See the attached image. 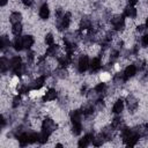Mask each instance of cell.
Returning <instances> with one entry per match:
<instances>
[{
  "mask_svg": "<svg viewBox=\"0 0 148 148\" xmlns=\"http://www.w3.org/2000/svg\"><path fill=\"white\" fill-rule=\"evenodd\" d=\"M89 67H90L91 73L97 72V71H98V69L102 67L101 59H99V58H94V59H91V61H90V64H89Z\"/></svg>",
  "mask_w": 148,
  "mask_h": 148,
  "instance_id": "5b68a950",
  "label": "cell"
},
{
  "mask_svg": "<svg viewBox=\"0 0 148 148\" xmlns=\"http://www.w3.org/2000/svg\"><path fill=\"white\" fill-rule=\"evenodd\" d=\"M36 141H38V134H37V133H31V134H29V143H34V142H36Z\"/></svg>",
  "mask_w": 148,
  "mask_h": 148,
  "instance_id": "f1b7e54d",
  "label": "cell"
},
{
  "mask_svg": "<svg viewBox=\"0 0 148 148\" xmlns=\"http://www.w3.org/2000/svg\"><path fill=\"white\" fill-rule=\"evenodd\" d=\"M49 133H46V132H42L40 134H38V142H40V143H45L46 141H47V139H49Z\"/></svg>",
  "mask_w": 148,
  "mask_h": 148,
  "instance_id": "cb8c5ba5",
  "label": "cell"
},
{
  "mask_svg": "<svg viewBox=\"0 0 148 148\" xmlns=\"http://www.w3.org/2000/svg\"><path fill=\"white\" fill-rule=\"evenodd\" d=\"M124 15H125L126 17H130V18H134V17L136 16V9L134 8V6H132V5H128V6L125 8V13H124Z\"/></svg>",
  "mask_w": 148,
  "mask_h": 148,
  "instance_id": "ba28073f",
  "label": "cell"
},
{
  "mask_svg": "<svg viewBox=\"0 0 148 148\" xmlns=\"http://www.w3.org/2000/svg\"><path fill=\"white\" fill-rule=\"evenodd\" d=\"M124 109V102L123 99H117L116 103L113 104V108H112V112L113 113H120Z\"/></svg>",
  "mask_w": 148,
  "mask_h": 148,
  "instance_id": "5bb4252c",
  "label": "cell"
},
{
  "mask_svg": "<svg viewBox=\"0 0 148 148\" xmlns=\"http://www.w3.org/2000/svg\"><path fill=\"white\" fill-rule=\"evenodd\" d=\"M22 24L21 23H16V24H13V28H12V32L15 35V36H20V34L22 32Z\"/></svg>",
  "mask_w": 148,
  "mask_h": 148,
  "instance_id": "ffe728a7",
  "label": "cell"
},
{
  "mask_svg": "<svg viewBox=\"0 0 148 148\" xmlns=\"http://www.w3.org/2000/svg\"><path fill=\"white\" fill-rule=\"evenodd\" d=\"M39 16L42 20H47L49 16H50V9H49V6L46 3H44L40 9H39Z\"/></svg>",
  "mask_w": 148,
  "mask_h": 148,
  "instance_id": "52a82bcc",
  "label": "cell"
},
{
  "mask_svg": "<svg viewBox=\"0 0 148 148\" xmlns=\"http://www.w3.org/2000/svg\"><path fill=\"white\" fill-rule=\"evenodd\" d=\"M21 20H22V15H21L18 12H14V13H12L10 16H9V21H10V23H13V24L21 23Z\"/></svg>",
  "mask_w": 148,
  "mask_h": 148,
  "instance_id": "9a60e30c",
  "label": "cell"
},
{
  "mask_svg": "<svg viewBox=\"0 0 148 148\" xmlns=\"http://www.w3.org/2000/svg\"><path fill=\"white\" fill-rule=\"evenodd\" d=\"M92 111H94V108H92L91 104H84V105L82 106V111H81V112H82L84 116H89V114L92 113Z\"/></svg>",
  "mask_w": 148,
  "mask_h": 148,
  "instance_id": "ac0fdd59",
  "label": "cell"
},
{
  "mask_svg": "<svg viewBox=\"0 0 148 148\" xmlns=\"http://www.w3.org/2000/svg\"><path fill=\"white\" fill-rule=\"evenodd\" d=\"M18 143H20V146H27L28 143H29V134H27V133H22V134H20L18 135Z\"/></svg>",
  "mask_w": 148,
  "mask_h": 148,
  "instance_id": "2e32d148",
  "label": "cell"
},
{
  "mask_svg": "<svg viewBox=\"0 0 148 148\" xmlns=\"http://www.w3.org/2000/svg\"><path fill=\"white\" fill-rule=\"evenodd\" d=\"M72 132L74 135H79L81 132H82V125L81 123H76V124H73V128H72Z\"/></svg>",
  "mask_w": 148,
  "mask_h": 148,
  "instance_id": "7402d4cb",
  "label": "cell"
},
{
  "mask_svg": "<svg viewBox=\"0 0 148 148\" xmlns=\"http://www.w3.org/2000/svg\"><path fill=\"white\" fill-rule=\"evenodd\" d=\"M146 27H147V28H148V18H147V20H146Z\"/></svg>",
  "mask_w": 148,
  "mask_h": 148,
  "instance_id": "e575fe53",
  "label": "cell"
},
{
  "mask_svg": "<svg viewBox=\"0 0 148 148\" xmlns=\"http://www.w3.org/2000/svg\"><path fill=\"white\" fill-rule=\"evenodd\" d=\"M56 97H57V90L53 89V88H50L45 92V95L43 97V101H53V99H56Z\"/></svg>",
  "mask_w": 148,
  "mask_h": 148,
  "instance_id": "9c48e42d",
  "label": "cell"
},
{
  "mask_svg": "<svg viewBox=\"0 0 148 148\" xmlns=\"http://www.w3.org/2000/svg\"><path fill=\"white\" fill-rule=\"evenodd\" d=\"M22 42H23V47L25 49H30L34 45V37L30 35H25L24 37H22Z\"/></svg>",
  "mask_w": 148,
  "mask_h": 148,
  "instance_id": "30bf717a",
  "label": "cell"
},
{
  "mask_svg": "<svg viewBox=\"0 0 148 148\" xmlns=\"http://www.w3.org/2000/svg\"><path fill=\"white\" fill-rule=\"evenodd\" d=\"M45 43H46L47 45H53V43H54V38H53L52 34H47V35L45 36Z\"/></svg>",
  "mask_w": 148,
  "mask_h": 148,
  "instance_id": "83f0119b",
  "label": "cell"
},
{
  "mask_svg": "<svg viewBox=\"0 0 148 148\" xmlns=\"http://www.w3.org/2000/svg\"><path fill=\"white\" fill-rule=\"evenodd\" d=\"M135 73H136V67H135L134 65H128V66L125 68V71H124V75H125L126 80H128L130 77L134 76Z\"/></svg>",
  "mask_w": 148,
  "mask_h": 148,
  "instance_id": "8992f818",
  "label": "cell"
},
{
  "mask_svg": "<svg viewBox=\"0 0 148 148\" xmlns=\"http://www.w3.org/2000/svg\"><path fill=\"white\" fill-rule=\"evenodd\" d=\"M89 67V60H88V57L87 56H81L79 58V61H77V68H79V72L80 73H83L88 69Z\"/></svg>",
  "mask_w": 148,
  "mask_h": 148,
  "instance_id": "3957f363",
  "label": "cell"
},
{
  "mask_svg": "<svg viewBox=\"0 0 148 148\" xmlns=\"http://www.w3.org/2000/svg\"><path fill=\"white\" fill-rule=\"evenodd\" d=\"M114 83L116 84H123V83H125V81H126V77H125V75H124V73L123 74H120V73H118V74H116V76H114Z\"/></svg>",
  "mask_w": 148,
  "mask_h": 148,
  "instance_id": "d6986e66",
  "label": "cell"
},
{
  "mask_svg": "<svg viewBox=\"0 0 148 148\" xmlns=\"http://www.w3.org/2000/svg\"><path fill=\"white\" fill-rule=\"evenodd\" d=\"M21 103V97L20 96H15L13 99V108H17Z\"/></svg>",
  "mask_w": 148,
  "mask_h": 148,
  "instance_id": "4dcf8cb0",
  "label": "cell"
},
{
  "mask_svg": "<svg viewBox=\"0 0 148 148\" xmlns=\"http://www.w3.org/2000/svg\"><path fill=\"white\" fill-rule=\"evenodd\" d=\"M118 57H119V52H118L117 50L112 51V53L110 54V61H111V62H113V61H114V60H116Z\"/></svg>",
  "mask_w": 148,
  "mask_h": 148,
  "instance_id": "f546056e",
  "label": "cell"
},
{
  "mask_svg": "<svg viewBox=\"0 0 148 148\" xmlns=\"http://www.w3.org/2000/svg\"><path fill=\"white\" fill-rule=\"evenodd\" d=\"M81 114L82 112L79 111V110H74L71 112V120L73 124H76V123H81Z\"/></svg>",
  "mask_w": 148,
  "mask_h": 148,
  "instance_id": "7c38bea8",
  "label": "cell"
},
{
  "mask_svg": "<svg viewBox=\"0 0 148 148\" xmlns=\"http://www.w3.org/2000/svg\"><path fill=\"white\" fill-rule=\"evenodd\" d=\"M34 1L35 0H22V2H23L24 6H31L34 3Z\"/></svg>",
  "mask_w": 148,
  "mask_h": 148,
  "instance_id": "d6a6232c",
  "label": "cell"
},
{
  "mask_svg": "<svg viewBox=\"0 0 148 148\" xmlns=\"http://www.w3.org/2000/svg\"><path fill=\"white\" fill-rule=\"evenodd\" d=\"M7 3V0H1V6H5Z\"/></svg>",
  "mask_w": 148,
  "mask_h": 148,
  "instance_id": "836d02e7",
  "label": "cell"
},
{
  "mask_svg": "<svg viewBox=\"0 0 148 148\" xmlns=\"http://www.w3.org/2000/svg\"><path fill=\"white\" fill-rule=\"evenodd\" d=\"M126 103H127V108H128V110H131V111H135V110L138 109L139 102H138V99H136L133 95H128V96L126 97Z\"/></svg>",
  "mask_w": 148,
  "mask_h": 148,
  "instance_id": "277c9868",
  "label": "cell"
},
{
  "mask_svg": "<svg viewBox=\"0 0 148 148\" xmlns=\"http://www.w3.org/2000/svg\"><path fill=\"white\" fill-rule=\"evenodd\" d=\"M45 79H46L45 75H42V76L37 77V79L34 81V83H32V88H34V89H40V88L44 86V83H45Z\"/></svg>",
  "mask_w": 148,
  "mask_h": 148,
  "instance_id": "8fae6325",
  "label": "cell"
},
{
  "mask_svg": "<svg viewBox=\"0 0 148 148\" xmlns=\"http://www.w3.org/2000/svg\"><path fill=\"white\" fill-rule=\"evenodd\" d=\"M105 88H106L105 83L101 82V83H98V84H97V86L94 88V90L96 91V94H97V95H101L102 92H104V91H105Z\"/></svg>",
  "mask_w": 148,
  "mask_h": 148,
  "instance_id": "603a6c76",
  "label": "cell"
},
{
  "mask_svg": "<svg viewBox=\"0 0 148 148\" xmlns=\"http://www.w3.org/2000/svg\"><path fill=\"white\" fill-rule=\"evenodd\" d=\"M56 127H57V126H56V124H54V121H53L52 119H50V118H45V119L43 120L42 128H43L44 132L51 134V133L56 130Z\"/></svg>",
  "mask_w": 148,
  "mask_h": 148,
  "instance_id": "7a4b0ae2",
  "label": "cell"
},
{
  "mask_svg": "<svg viewBox=\"0 0 148 148\" xmlns=\"http://www.w3.org/2000/svg\"><path fill=\"white\" fill-rule=\"evenodd\" d=\"M14 49L16 51H21L23 49V42H22V37L20 36H16V38L14 39V44H13Z\"/></svg>",
  "mask_w": 148,
  "mask_h": 148,
  "instance_id": "e0dca14e",
  "label": "cell"
},
{
  "mask_svg": "<svg viewBox=\"0 0 148 148\" xmlns=\"http://www.w3.org/2000/svg\"><path fill=\"white\" fill-rule=\"evenodd\" d=\"M9 44H10V42H9L8 37H7V36H2V37H1V49L5 50L6 47L9 46Z\"/></svg>",
  "mask_w": 148,
  "mask_h": 148,
  "instance_id": "484cf974",
  "label": "cell"
},
{
  "mask_svg": "<svg viewBox=\"0 0 148 148\" xmlns=\"http://www.w3.org/2000/svg\"><path fill=\"white\" fill-rule=\"evenodd\" d=\"M125 15H114L111 18V23L116 30H123L125 28Z\"/></svg>",
  "mask_w": 148,
  "mask_h": 148,
  "instance_id": "6da1fadb",
  "label": "cell"
},
{
  "mask_svg": "<svg viewBox=\"0 0 148 148\" xmlns=\"http://www.w3.org/2000/svg\"><path fill=\"white\" fill-rule=\"evenodd\" d=\"M92 138H94L92 134H86L82 139H80V141H79V146H80V147H87V146L89 145V142L92 141Z\"/></svg>",
  "mask_w": 148,
  "mask_h": 148,
  "instance_id": "4fadbf2b",
  "label": "cell"
},
{
  "mask_svg": "<svg viewBox=\"0 0 148 148\" xmlns=\"http://www.w3.org/2000/svg\"><path fill=\"white\" fill-rule=\"evenodd\" d=\"M91 28V21L88 17H83L81 20V29H89Z\"/></svg>",
  "mask_w": 148,
  "mask_h": 148,
  "instance_id": "44dd1931",
  "label": "cell"
},
{
  "mask_svg": "<svg viewBox=\"0 0 148 148\" xmlns=\"http://www.w3.org/2000/svg\"><path fill=\"white\" fill-rule=\"evenodd\" d=\"M58 51V45H50L49 49L46 50V54L47 56H56V52Z\"/></svg>",
  "mask_w": 148,
  "mask_h": 148,
  "instance_id": "d4e9b609",
  "label": "cell"
},
{
  "mask_svg": "<svg viewBox=\"0 0 148 148\" xmlns=\"http://www.w3.org/2000/svg\"><path fill=\"white\" fill-rule=\"evenodd\" d=\"M121 123H123V119H121L120 117H116V118L113 119V121H112V126H113V128H119L120 125H121Z\"/></svg>",
  "mask_w": 148,
  "mask_h": 148,
  "instance_id": "4316f807",
  "label": "cell"
},
{
  "mask_svg": "<svg viewBox=\"0 0 148 148\" xmlns=\"http://www.w3.org/2000/svg\"><path fill=\"white\" fill-rule=\"evenodd\" d=\"M141 43H142V46H143V47H147V46H148V34L142 37Z\"/></svg>",
  "mask_w": 148,
  "mask_h": 148,
  "instance_id": "1f68e13d",
  "label": "cell"
}]
</instances>
